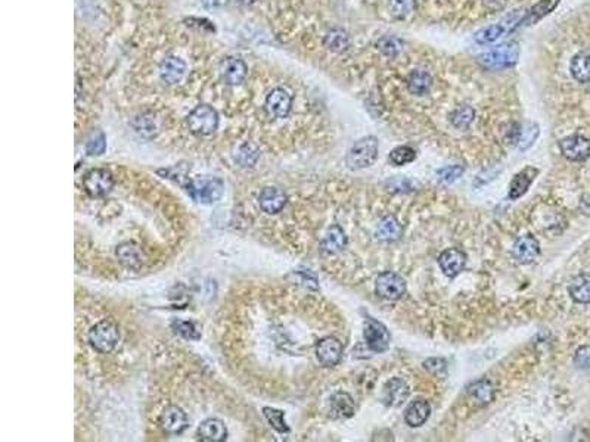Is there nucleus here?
<instances>
[{
    "label": "nucleus",
    "mask_w": 590,
    "mask_h": 442,
    "mask_svg": "<svg viewBox=\"0 0 590 442\" xmlns=\"http://www.w3.org/2000/svg\"><path fill=\"white\" fill-rule=\"evenodd\" d=\"M346 245H347L346 231L341 226L332 224L325 233V238L320 242V250L325 254H338L346 248Z\"/></svg>",
    "instance_id": "nucleus-24"
},
{
    "label": "nucleus",
    "mask_w": 590,
    "mask_h": 442,
    "mask_svg": "<svg viewBox=\"0 0 590 442\" xmlns=\"http://www.w3.org/2000/svg\"><path fill=\"white\" fill-rule=\"evenodd\" d=\"M388 160L392 165H396V167L411 164L416 160V151L411 146H397L396 149H392L390 152Z\"/></svg>",
    "instance_id": "nucleus-37"
},
{
    "label": "nucleus",
    "mask_w": 590,
    "mask_h": 442,
    "mask_svg": "<svg viewBox=\"0 0 590 442\" xmlns=\"http://www.w3.org/2000/svg\"><path fill=\"white\" fill-rule=\"evenodd\" d=\"M263 413H265V418L267 419V422L272 425L273 429H276V431L281 432V434L290 432V427H288V425L285 422V413L283 411L276 410V409L265 407Z\"/></svg>",
    "instance_id": "nucleus-40"
},
{
    "label": "nucleus",
    "mask_w": 590,
    "mask_h": 442,
    "mask_svg": "<svg viewBox=\"0 0 590 442\" xmlns=\"http://www.w3.org/2000/svg\"><path fill=\"white\" fill-rule=\"evenodd\" d=\"M331 413L337 419H350L356 413V402L344 391H338L331 397Z\"/></svg>",
    "instance_id": "nucleus-26"
},
{
    "label": "nucleus",
    "mask_w": 590,
    "mask_h": 442,
    "mask_svg": "<svg viewBox=\"0 0 590 442\" xmlns=\"http://www.w3.org/2000/svg\"><path fill=\"white\" fill-rule=\"evenodd\" d=\"M344 346L337 337L326 336L316 344V358L323 367H334L343 358Z\"/></svg>",
    "instance_id": "nucleus-11"
},
{
    "label": "nucleus",
    "mask_w": 590,
    "mask_h": 442,
    "mask_svg": "<svg viewBox=\"0 0 590 442\" xmlns=\"http://www.w3.org/2000/svg\"><path fill=\"white\" fill-rule=\"evenodd\" d=\"M186 73V63L179 56H167L160 63V79L165 84H177Z\"/></svg>",
    "instance_id": "nucleus-19"
},
{
    "label": "nucleus",
    "mask_w": 590,
    "mask_h": 442,
    "mask_svg": "<svg viewBox=\"0 0 590 442\" xmlns=\"http://www.w3.org/2000/svg\"><path fill=\"white\" fill-rule=\"evenodd\" d=\"M293 108V96L285 89L276 87L266 96L265 111L270 119H285Z\"/></svg>",
    "instance_id": "nucleus-9"
},
{
    "label": "nucleus",
    "mask_w": 590,
    "mask_h": 442,
    "mask_svg": "<svg viewBox=\"0 0 590 442\" xmlns=\"http://www.w3.org/2000/svg\"><path fill=\"white\" fill-rule=\"evenodd\" d=\"M133 127L136 130V133H139L143 137H154L155 132H156V127L155 123L152 121V119H148L145 115H140L138 119L133 121Z\"/></svg>",
    "instance_id": "nucleus-42"
},
{
    "label": "nucleus",
    "mask_w": 590,
    "mask_h": 442,
    "mask_svg": "<svg viewBox=\"0 0 590 442\" xmlns=\"http://www.w3.org/2000/svg\"><path fill=\"white\" fill-rule=\"evenodd\" d=\"M233 160L236 164L244 168L254 167L260 160V149L253 142H242L236 146L233 152Z\"/></svg>",
    "instance_id": "nucleus-30"
},
{
    "label": "nucleus",
    "mask_w": 590,
    "mask_h": 442,
    "mask_svg": "<svg viewBox=\"0 0 590 442\" xmlns=\"http://www.w3.org/2000/svg\"><path fill=\"white\" fill-rule=\"evenodd\" d=\"M559 149L568 161L582 162L590 157V140L582 135H573L559 142Z\"/></svg>",
    "instance_id": "nucleus-10"
},
{
    "label": "nucleus",
    "mask_w": 590,
    "mask_h": 442,
    "mask_svg": "<svg viewBox=\"0 0 590 442\" xmlns=\"http://www.w3.org/2000/svg\"><path fill=\"white\" fill-rule=\"evenodd\" d=\"M115 255L118 261L127 268H140L145 263V254H143L140 246L133 242H123L118 245Z\"/></svg>",
    "instance_id": "nucleus-20"
},
{
    "label": "nucleus",
    "mask_w": 590,
    "mask_h": 442,
    "mask_svg": "<svg viewBox=\"0 0 590 442\" xmlns=\"http://www.w3.org/2000/svg\"><path fill=\"white\" fill-rule=\"evenodd\" d=\"M424 369L437 378H444L448 374V361L444 358H428L424 361Z\"/></svg>",
    "instance_id": "nucleus-43"
},
{
    "label": "nucleus",
    "mask_w": 590,
    "mask_h": 442,
    "mask_svg": "<svg viewBox=\"0 0 590 442\" xmlns=\"http://www.w3.org/2000/svg\"><path fill=\"white\" fill-rule=\"evenodd\" d=\"M411 395V388L404 379L392 378L383 389V402L387 407H400Z\"/></svg>",
    "instance_id": "nucleus-13"
},
{
    "label": "nucleus",
    "mask_w": 590,
    "mask_h": 442,
    "mask_svg": "<svg viewBox=\"0 0 590 442\" xmlns=\"http://www.w3.org/2000/svg\"><path fill=\"white\" fill-rule=\"evenodd\" d=\"M559 3L561 0H539V2L526 10V15H524L519 27H530V25L537 24L549 14H552Z\"/></svg>",
    "instance_id": "nucleus-22"
},
{
    "label": "nucleus",
    "mask_w": 590,
    "mask_h": 442,
    "mask_svg": "<svg viewBox=\"0 0 590 442\" xmlns=\"http://www.w3.org/2000/svg\"><path fill=\"white\" fill-rule=\"evenodd\" d=\"M388 10L391 17L394 20H406L409 15H412L418 2L416 0H388Z\"/></svg>",
    "instance_id": "nucleus-35"
},
{
    "label": "nucleus",
    "mask_w": 590,
    "mask_h": 442,
    "mask_svg": "<svg viewBox=\"0 0 590 442\" xmlns=\"http://www.w3.org/2000/svg\"><path fill=\"white\" fill-rule=\"evenodd\" d=\"M568 292L575 303L590 304V275L583 273L575 276L568 286Z\"/></svg>",
    "instance_id": "nucleus-31"
},
{
    "label": "nucleus",
    "mask_w": 590,
    "mask_h": 442,
    "mask_svg": "<svg viewBox=\"0 0 590 442\" xmlns=\"http://www.w3.org/2000/svg\"><path fill=\"white\" fill-rule=\"evenodd\" d=\"M464 173H465V167L461 164L448 165V167L440 168V170L437 172V178L443 185H452L456 180L461 178Z\"/></svg>",
    "instance_id": "nucleus-39"
},
{
    "label": "nucleus",
    "mask_w": 590,
    "mask_h": 442,
    "mask_svg": "<svg viewBox=\"0 0 590 442\" xmlns=\"http://www.w3.org/2000/svg\"><path fill=\"white\" fill-rule=\"evenodd\" d=\"M570 71L575 82L589 83L590 82V54L589 52H579L570 62Z\"/></svg>",
    "instance_id": "nucleus-32"
},
{
    "label": "nucleus",
    "mask_w": 590,
    "mask_h": 442,
    "mask_svg": "<svg viewBox=\"0 0 590 442\" xmlns=\"http://www.w3.org/2000/svg\"><path fill=\"white\" fill-rule=\"evenodd\" d=\"M186 124L195 136H212L219 128V114L213 107L198 105L186 116Z\"/></svg>",
    "instance_id": "nucleus-3"
},
{
    "label": "nucleus",
    "mask_w": 590,
    "mask_h": 442,
    "mask_svg": "<svg viewBox=\"0 0 590 442\" xmlns=\"http://www.w3.org/2000/svg\"><path fill=\"white\" fill-rule=\"evenodd\" d=\"M172 329L175 330V333H177L179 336L185 337V340H191V341H198L201 337V333L198 330V328L195 326V323L192 321H183V320H176L172 323Z\"/></svg>",
    "instance_id": "nucleus-38"
},
{
    "label": "nucleus",
    "mask_w": 590,
    "mask_h": 442,
    "mask_svg": "<svg viewBox=\"0 0 590 442\" xmlns=\"http://www.w3.org/2000/svg\"><path fill=\"white\" fill-rule=\"evenodd\" d=\"M540 254V243L533 235H524L519 236L514 246H512V255L521 264H530Z\"/></svg>",
    "instance_id": "nucleus-16"
},
{
    "label": "nucleus",
    "mask_w": 590,
    "mask_h": 442,
    "mask_svg": "<svg viewBox=\"0 0 590 442\" xmlns=\"http://www.w3.org/2000/svg\"><path fill=\"white\" fill-rule=\"evenodd\" d=\"M466 393H468V397L480 407L490 404V402L494 399V386L487 379H478L475 382H472L466 388Z\"/></svg>",
    "instance_id": "nucleus-25"
},
{
    "label": "nucleus",
    "mask_w": 590,
    "mask_h": 442,
    "mask_svg": "<svg viewBox=\"0 0 590 442\" xmlns=\"http://www.w3.org/2000/svg\"><path fill=\"white\" fill-rule=\"evenodd\" d=\"M475 119V109L469 105H461L452 111L450 121L457 130H466Z\"/></svg>",
    "instance_id": "nucleus-34"
},
{
    "label": "nucleus",
    "mask_w": 590,
    "mask_h": 442,
    "mask_svg": "<svg viewBox=\"0 0 590 442\" xmlns=\"http://www.w3.org/2000/svg\"><path fill=\"white\" fill-rule=\"evenodd\" d=\"M286 193L279 189V188H273V186H267L263 190L260 192V197H258V204L260 208L263 210L266 214H278L283 210V206L286 205Z\"/></svg>",
    "instance_id": "nucleus-17"
},
{
    "label": "nucleus",
    "mask_w": 590,
    "mask_h": 442,
    "mask_svg": "<svg viewBox=\"0 0 590 442\" xmlns=\"http://www.w3.org/2000/svg\"><path fill=\"white\" fill-rule=\"evenodd\" d=\"M574 364L582 370H590V346L584 345L575 351Z\"/></svg>",
    "instance_id": "nucleus-45"
},
{
    "label": "nucleus",
    "mask_w": 590,
    "mask_h": 442,
    "mask_svg": "<svg viewBox=\"0 0 590 442\" xmlns=\"http://www.w3.org/2000/svg\"><path fill=\"white\" fill-rule=\"evenodd\" d=\"M537 176H539V170H537V168H534V167H526L524 170L517 173L509 183V192H508L509 199L517 201L521 197H524V195H526L527 190L530 189L531 183L536 180Z\"/></svg>",
    "instance_id": "nucleus-18"
},
{
    "label": "nucleus",
    "mask_w": 590,
    "mask_h": 442,
    "mask_svg": "<svg viewBox=\"0 0 590 442\" xmlns=\"http://www.w3.org/2000/svg\"><path fill=\"white\" fill-rule=\"evenodd\" d=\"M363 337L366 345L374 353H385L390 348L391 335L381 321L374 317H366L363 323Z\"/></svg>",
    "instance_id": "nucleus-8"
},
{
    "label": "nucleus",
    "mask_w": 590,
    "mask_h": 442,
    "mask_svg": "<svg viewBox=\"0 0 590 442\" xmlns=\"http://www.w3.org/2000/svg\"><path fill=\"white\" fill-rule=\"evenodd\" d=\"M107 149V137H105L103 133H98L96 136L91 137L87 145H86V152L90 157H98V155H102Z\"/></svg>",
    "instance_id": "nucleus-44"
},
{
    "label": "nucleus",
    "mask_w": 590,
    "mask_h": 442,
    "mask_svg": "<svg viewBox=\"0 0 590 442\" xmlns=\"http://www.w3.org/2000/svg\"><path fill=\"white\" fill-rule=\"evenodd\" d=\"M582 204H586V205H587V206H582V210L584 211V214L590 215V201H586V198L583 197V201H582Z\"/></svg>",
    "instance_id": "nucleus-47"
},
{
    "label": "nucleus",
    "mask_w": 590,
    "mask_h": 442,
    "mask_svg": "<svg viewBox=\"0 0 590 442\" xmlns=\"http://www.w3.org/2000/svg\"><path fill=\"white\" fill-rule=\"evenodd\" d=\"M385 189L391 193H408L413 190V183L412 180L406 177H392L387 180Z\"/></svg>",
    "instance_id": "nucleus-41"
},
{
    "label": "nucleus",
    "mask_w": 590,
    "mask_h": 442,
    "mask_svg": "<svg viewBox=\"0 0 590 442\" xmlns=\"http://www.w3.org/2000/svg\"><path fill=\"white\" fill-rule=\"evenodd\" d=\"M432 86V77L425 70H413L408 79H406V87L413 96H424Z\"/></svg>",
    "instance_id": "nucleus-28"
},
{
    "label": "nucleus",
    "mask_w": 590,
    "mask_h": 442,
    "mask_svg": "<svg viewBox=\"0 0 590 442\" xmlns=\"http://www.w3.org/2000/svg\"><path fill=\"white\" fill-rule=\"evenodd\" d=\"M196 436L205 442H223L228 439V427L220 419H207L198 426Z\"/></svg>",
    "instance_id": "nucleus-21"
},
{
    "label": "nucleus",
    "mask_w": 590,
    "mask_h": 442,
    "mask_svg": "<svg viewBox=\"0 0 590 442\" xmlns=\"http://www.w3.org/2000/svg\"><path fill=\"white\" fill-rule=\"evenodd\" d=\"M83 188L90 198H105L114 189V177L107 168H94L84 174Z\"/></svg>",
    "instance_id": "nucleus-6"
},
{
    "label": "nucleus",
    "mask_w": 590,
    "mask_h": 442,
    "mask_svg": "<svg viewBox=\"0 0 590 442\" xmlns=\"http://www.w3.org/2000/svg\"><path fill=\"white\" fill-rule=\"evenodd\" d=\"M482 3L489 10L497 12V10H502L505 8L506 0H482Z\"/></svg>",
    "instance_id": "nucleus-46"
},
{
    "label": "nucleus",
    "mask_w": 590,
    "mask_h": 442,
    "mask_svg": "<svg viewBox=\"0 0 590 442\" xmlns=\"http://www.w3.org/2000/svg\"><path fill=\"white\" fill-rule=\"evenodd\" d=\"M438 266L445 276L453 279L461 275L466 266V254L457 248H449L438 257Z\"/></svg>",
    "instance_id": "nucleus-15"
},
{
    "label": "nucleus",
    "mask_w": 590,
    "mask_h": 442,
    "mask_svg": "<svg viewBox=\"0 0 590 442\" xmlns=\"http://www.w3.org/2000/svg\"><path fill=\"white\" fill-rule=\"evenodd\" d=\"M539 135H540V127H539V124L530 123V121L529 123H524V124H519L518 137H517L515 146L521 152H526V151H529L534 145V142L537 140V137H539Z\"/></svg>",
    "instance_id": "nucleus-33"
},
{
    "label": "nucleus",
    "mask_w": 590,
    "mask_h": 442,
    "mask_svg": "<svg viewBox=\"0 0 590 442\" xmlns=\"http://www.w3.org/2000/svg\"><path fill=\"white\" fill-rule=\"evenodd\" d=\"M160 426L170 435H180L188 427V416L179 406H167L160 414Z\"/></svg>",
    "instance_id": "nucleus-12"
},
{
    "label": "nucleus",
    "mask_w": 590,
    "mask_h": 442,
    "mask_svg": "<svg viewBox=\"0 0 590 442\" xmlns=\"http://www.w3.org/2000/svg\"><path fill=\"white\" fill-rule=\"evenodd\" d=\"M186 188L195 202L205 205L217 202L223 197V192H225V185L217 177H201L196 180H189Z\"/></svg>",
    "instance_id": "nucleus-4"
},
{
    "label": "nucleus",
    "mask_w": 590,
    "mask_h": 442,
    "mask_svg": "<svg viewBox=\"0 0 590 442\" xmlns=\"http://www.w3.org/2000/svg\"><path fill=\"white\" fill-rule=\"evenodd\" d=\"M519 46L517 43H503L496 46L478 56V62L486 68H508L518 62Z\"/></svg>",
    "instance_id": "nucleus-5"
},
{
    "label": "nucleus",
    "mask_w": 590,
    "mask_h": 442,
    "mask_svg": "<svg viewBox=\"0 0 590 442\" xmlns=\"http://www.w3.org/2000/svg\"><path fill=\"white\" fill-rule=\"evenodd\" d=\"M323 46L334 54H344L351 46V38L343 29H332L323 37Z\"/></svg>",
    "instance_id": "nucleus-29"
},
{
    "label": "nucleus",
    "mask_w": 590,
    "mask_h": 442,
    "mask_svg": "<svg viewBox=\"0 0 590 442\" xmlns=\"http://www.w3.org/2000/svg\"><path fill=\"white\" fill-rule=\"evenodd\" d=\"M376 47L379 52H383L385 56L394 58L397 56L403 49V40L396 36H384L378 40Z\"/></svg>",
    "instance_id": "nucleus-36"
},
{
    "label": "nucleus",
    "mask_w": 590,
    "mask_h": 442,
    "mask_svg": "<svg viewBox=\"0 0 590 442\" xmlns=\"http://www.w3.org/2000/svg\"><path fill=\"white\" fill-rule=\"evenodd\" d=\"M375 236L383 242H396L403 236V226L394 215H387L376 226Z\"/></svg>",
    "instance_id": "nucleus-27"
},
{
    "label": "nucleus",
    "mask_w": 590,
    "mask_h": 442,
    "mask_svg": "<svg viewBox=\"0 0 590 442\" xmlns=\"http://www.w3.org/2000/svg\"><path fill=\"white\" fill-rule=\"evenodd\" d=\"M120 341V328L112 319H102L89 332V344L101 354H108Z\"/></svg>",
    "instance_id": "nucleus-1"
},
{
    "label": "nucleus",
    "mask_w": 590,
    "mask_h": 442,
    "mask_svg": "<svg viewBox=\"0 0 590 442\" xmlns=\"http://www.w3.org/2000/svg\"><path fill=\"white\" fill-rule=\"evenodd\" d=\"M406 286L404 279L394 271H384L376 277L375 292L378 296L387 301H399L404 296Z\"/></svg>",
    "instance_id": "nucleus-7"
},
{
    "label": "nucleus",
    "mask_w": 590,
    "mask_h": 442,
    "mask_svg": "<svg viewBox=\"0 0 590 442\" xmlns=\"http://www.w3.org/2000/svg\"><path fill=\"white\" fill-rule=\"evenodd\" d=\"M378 139L375 136H364L350 148L346 162L350 170H363L374 165L378 158Z\"/></svg>",
    "instance_id": "nucleus-2"
},
{
    "label": "nucleus",
    "mask_w": 590,
    "mask_h": 442,
    "mask_svg": "<svg viewBox=\"0 0 590 442\" xmlns=\"http://www.w3.org/2000/svg\"><path fill=\"white\" fill-rule=\"evenodd\" d=\"M431 414V406L429 402L424 398H418L412 401L404 411V420L411 427H419L425 425V422L429 419Z\"/></svg>",
    "instance_id": "nucleus-23"
},
{
    "label": "nucleus",
    "mask_w": 590,
    "mask_h": 442,
    "mask_svg": "<svg viewBox=\"0 0 590 442\" xmlns=\"http://www.w3.org/2000/svg\"><path fill=\"white\" fill-rule=\"evenodd\" d=\"M248 75L246 63L241 58H226L220 63V77L228 86H239Z\"/></svg>",
    "instance_id": "nucleus-14"
}]
</instances>
